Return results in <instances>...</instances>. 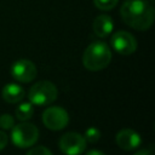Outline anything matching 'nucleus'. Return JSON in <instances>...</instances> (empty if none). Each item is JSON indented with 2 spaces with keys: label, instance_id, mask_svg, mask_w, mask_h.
Listing matches in <instances>:
<instances>
[{
  "label": "nucleus",
  "instance_id": "a211bd4d",
  "mask_svg": "<svg viewBox=\"0 0 155 155\" xmlns=\"http://www.w3.org/2000/svg\"><path fill=\"white\" fill-rule=\"evenodd\" d=\"M134 155H153V153L150 150H148V149H143V150L137 151Z\"/></svg>",
  "mask_w": 155,
  "mask_h": 155
},
{
  "label": "nucleus",
  "instance_id": "7ed1b4c3",
  "mask_svg": "<svg viewBox=\"0 0 155 155\" xmlns=\"http://www.w3.org/2000/svg\"><path fill=\"white\" fill-rule=\"evenodd\" d=\"M58 90L54 84L47 80H41L34 84L29 90V102L34 105H48L56 101Z\"/></svg>",
  "mask_w": 155,
  "mask_h": 155
},
{
  "label": "nucleus",
  "instance_id": "6e6552de",
  "mask_svg": "<svg viewBox=\"0 0 155 155\" xmlns=\"http://www.w3.org/2000/svg\"><path fill=\"white\" fill-rule=\"evenodd\" d=\"M11 75L15 80L27 84L35 79L36 76V67L29 59H18L11 65Z\"/></svg>",
  "mask_w": 155,
  "mask_h": 155
},
{
  "label": "nucleus",
  "instance_id": "39448f33",
  "mask_svg": "<svg viewBox=\"0 0 155 155\" xmlns=\"http://www.w3.org/2000/svg\"><path fill=\"white\" fill-rule=\"evenodd\" d=\"M86 143L84 136L78 132L64 133L58 140L59 149L65 155H81L86 149Z\"/></svg>",
  "mask_w": 155,
  "mask_h": 155
},
{
  "label": "nucleus",
  "instance_id": "f03ea898",
  "mask_svg": "<svg viewBox=\"0 0 155 155\" xmlns=\"http://www.w3.org/2000/svg\"><path fill=\"white\" fill-rule=\"evenodd\" d=\"M111 61V51L103 41H93L90 44L82 56V64L87 70L98 71L108 67Z\"/></svg>",
  "mask_w": 155,
  "mask_h": 155
},
{
  "label": "nucleus",
  "instance_id": "f257e3e1",
  "mask_svg": "<svg viewBox=\"0 0 155 155\" xmlns=\"http://www.w3.org/2000/svg\"><path fill=\"white\" fill-rule=\"evenodd\" d=\"M120 15L122 21L131 28L143 31L153 25L155 12L151 1L126 0L121 5Z\"/></svg>",
  "mask_w": 155,
  "mask_h": 155
},
{
  "label": "nucleus",
  "instance_id": "f8f14e48",
  "mask_svg": "<svg viewBox=\"0 0 155 155\" xmlns=\"http://www.w3.org/2000/svg\"><path fill=\"white\" fill-rule=\"evenodd\" d=\"M34 114V107L30 102H24L19 104V107L16 109V116L19 121H27L29 120Z\"/></svg>",
  "mask_w": 155,
  "mask_h": 155
},
{
  "label": "nucleus",
  "instance_id": "4468645a",
  "mask_svg": "<svg viewBox=\"0 0 155 155\" xmlns=\"http://www.w3.org/2000/svg\"><path fill=\"white\" fill-rule=\"evenodd\" d=\"M117 2H119V0H93L94 6L102 11L113 10L117 5Z\"/></svg>",
  "mask_w": 155,
  "mask_h": 155
},
{
  "label": "nucleus",
  "instance_id": "dca6fc26",
  "mask_svg": "<svg viewBox=\"0 0 155 155\" xmlns=\"http://www.w3.org/2000/svg\"><path fill=\"white\" fill-rule=\"evenodd\" d=\"M27 155H52L51 150L47 149L46 147H41V145H38V147H34L31 148Z\"/></svg>",
  "mask_w": 155,
  "mask_h": 155
},
{
  "label": "nucleus",
  "instance_id": "ddd939ff",
  "mask_svg": "<svg viewBox=\"0 0 155 155\" xmlns=\"http://www.w3.org/2000/svg\"><path fill=\"white\" fill-rule=\"evenodd\" d=\"M84 138H85V140L88 142V143H96V142H98L99 138H101V131H99L97 127H88V128L85 131Z\"/></svg>",
  "mask_w": 155,
  "mask_h": 155
},
{
  "label": "nucleus",
  "instance_id": "1a4fd4ad",
  "mask_svg": "<svg viewBox=\"0 0 155 155\" xmlns=\"http://www.w3.org/2000/svg\"><path fill=\"white\" fill-rule=\"evenodd\" d=\"M115 142L119 145V148L124 150H133L140 145L142 138L136 131L131 128H124L119 131L115 136Z\"/></svg>",
  "mask_w": 155,
  "mask_h": 155
},
{
  "label": "nucleus",
  "instance_id": "6ab92c4d",
  "mask_svg": "<svg viewBox=\"0 0 155 155\" xmlns=\"http://www.w3.org/2000/svg\"><path fill=\"white\" fill-rule=\"evenodd\" d=\"M86 155H105L104 153H102V151H99V150H90V151H87L86 153Z\"/></svg>",
  "mask_w": 155,
  "mask_h": 155
},
{
  "label": "nucleus",
  "instance_id": "9b49d317",
  "mask_svg": "<svg viewBox=\"0 0 155 155\" xmlns=\"http://www.w3.org/2000/svg\"><path fill=\"white\" fill-rule=\"evenodd\" d=\"M24 90L22 86L17 85V84H7L4 86L2 91H1V96L4 98L5 102L11 103V104H16L18 102H21L24 98Z\"/></svg>",
  "mask_w": 155,
  "mask_h": 155
},
{
  "label": "nucleus",
  "instance_id": "f3484780",
  "mask_svg": "<svg viewBox=\"0 0 155 155\" xmlns=\"http://www.w3.org/2000/svg\"><path fill=\"white\" fill-rule=\"evenodd\" d=\"M7 142H8V137L5 132L0 131V150H2L6 145H7Z\"/></svg>",
  "mask_w": 155,
  "mask_h": 155
},
{
  "label": "nucleus",
  "instance_id": "2eb2a0df",
  "mask_svg": "<svg viewBox=\"0 0 155 155\" xmlns=\"http://www.w3.org/2000/svg\"><path fill=\"white\" fill-rule=\"evenodd\" d=\"M15 126V120L10 114H2L0 116V127L4 130H11Z\"/></svg>",
  "mask_w": 155,
  "mask_h": 155
},
{
  "label": "nucleus",
  "instance_id": "9d476101",
  "mask_svg": "<svg viewBox=\"0 0 155 155\" xmlns=\"http://www.w3.org/2000/svg\"><path fill=\"white\" fill-rule=\"evenodd\" d=\"M93 31L97 36L99 38H105L108 36L113 29H114V23L110 16L108 15H99L94 18L93 21Z\"/></svg>",
  "mask_w": 155,
  "mask_h": 155
},
{
  "label": "nucleus",
  "instance_id": "0eeeda50",
  "mask_svg": "<svg viewBox=\"0 0 155 155\" xmlns=\"http://www.w3.org/2000/svg\"><path fill=\"white\" fill-rule=\"evenodd\" d=\"M110 44L117 53L124 54V56L132 54L137 50L136 38L131 33L125 31V30H119L114 33L110 39Z\"/></svg>",
  "mask_w": 155,
  "mask_h": 155
},
{
  "label": "nucleus",
  "instance_id": "20e7f679",
  "mask_svg": "<svg viewBox=\"0 0 155 155\" xmlns=\"http://www.w3.org/2000/svg\"><path fill=\"white\" fill-rule=\"evenodd\" d=\"M11 132L12 143L17 148H29L34 145L39 138V130L34 124L22 121L18 125H15Z\"/></svg>",
  "mask_w": 155,
  "mask_h": 155
},
{
  "label": "nucleus",
  "instance_id": "423d86ee",
  "mask_svg": "<svg viewBox=\"0 0 155 155\" xmlns=\"http://www.w3.org/2000/svg\"><path fill=\"white\" fill-rule=\"evenodd\" d=\"M44 125L52 131L63 130L69 122V115L62 107H48L42 113Z\"/></svg>",
  "mask_w": 155,
  "mask_h": 155
}]
</instances>
